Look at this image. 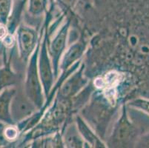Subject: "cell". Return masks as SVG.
Here are the masks:
<instances>
[{
  "label": "cell",
  "mask_w": 149,
  "mask_h": 148,
  "mask_svg": "<svg viewBox=\"0 0 149 148\" xmlns=\"http://www.w3.org/2000/svg\"><path fill=\"white\" fill-rule=\"evenodd\" d=\"M47 0H30L29 10L32 14L40 15L45 9Z\"/></svg>",
  "instance_id": "obj_11"
},
{
  "label": "cell",
  "mask_w": 149,
  "mask_h": 148,
  "mask_svg": "<svg viewBox=\"0 0 149 148\" xmlns=\"http://www.w3.org/2000/svg\"><path fill=\"white\" fill-rule=\"evenodd\" d=\"M15 95L13 89L3 90L0 93V122L6 124H12L13 122L10 114V103Z\"/></svg>",
  "instance_id": "obj_2"
},
{
  "label": "cell",
  "mask_w": 149,
  "mask_h": 148,
  "mask_svg": "<svg viewBox=\"0 0 149 148\" xmlns=\"http://www.w3.org/2000/svg\"><path fill=\"white\" fill-rule=\"evenodd\" d=\"M28 104L29 103L24 99H21L19 98L15 97L13 96L10 103V114L13 121L18 120L23 116L31 113L32 110L31 106Z\"/></svg>",
  "instance_id": "obj_5"
},
{
  "label": "cell",
  "mask_w": 149,
  "mask_h": 148,
  "mask_svg": "<svg viewBox=\"0 0 149 148\" xmlns=\"http://www.w3.org/2000/svg\"><path fill=\"white\" fill-rule=\"evenodd\" d=\"M40 66L42 81L43 85H44L45 93H48L51 87V84H52V73H51V65H50L49 59H48L45 44L43 46L42 51L41 54Z\"/></svg>",
  "instance_id": "obj_4"
},
{
  "label": "cell",
  "mask_w": 149,
  "mask_h": 148,
  "mask_svg": "<svg viewBox=\"0 0 149 148\" xmlns=\"http://www.w3.org/2000/svg\"><path fill=\"white\" fill-rule=\"evenodd\" d=\"M36 59H37V51L33 54L31 59L29 70H28L26 88L28 97L38 108H40L42 104V95L41 85L38 78Z\"/></svg>",
  "instance_id": "obj_1"
},
{
  "label": "cell",
  "mask_w": 149,
  "mask_h": 148,
  "mask_svg": "<svg viewBox=\"0 0 149 148\" xmlns=\"http://www.w3.org/2000/svg\"><path fill=\"white\" fill-rule=\"evenodd\" d=\"M7 34H8V32H7V28L5 25L0 24V40H2Z\"/></svg>",
  "instance_id": "obj_13"
},
{
  "label": "cell",
  "mask_w": 149,
  "mask_h": 148,
  "mask_svg": "<svg viewBox=\"0 0 149 148\" xmlns=\"http://www.w3.org/2000/svg\"><path fill=\"white\" fill-rule=\"evenodd\" d=\"M62 2H64L65 4H67V5H70V3H72L73 0H61Z\"/></svg>",
  "instance_id": "obj_14"
},
{
  "label": "cell",
  "mask_w": 149,
  "mask_h": 148,
  "mask_svg": "<svg viewBox=\"0 0 149 148\" xmlns=\"http://www.w3.org/2000/svg\"><path fill=\"white\" fill-rule=\"evenodd\" d=\"M16 81V75L10 70L9 65H5V67L0 68V93L5 88L15 84Z\"/></svg>",
  "instance_id": "obj_7"
},
{
  "label": "cell",
  "mask_w": 149,
  "mask_h": 148,
  "mask_svg": "<svg viewBox=\"0 0 149 148\" xmlns=\"http://www.w3.org/2000/svg\"><path fill=\"white\" fill-rule=\"evenodd\" d=\"M3 134L6 140H13L17 136V130L13 127H8L4 130Z\"/></svg>",
  "instance_id": "obj_12"
},
{
  "label": "cell",
  "mask_w": 149,
  "mask_h": 148,
  "mask_svg": "<svg viewBox=\"0 0 149 148\" xmlns=\"http://www.w3.org/2000/svg\"><path fill=\"white\" fill-rule=\"evenodd\" d=\"M12 9V0H0V24L6 25Z\"/></svg>",
  "instance_id": "obj_8"
},
{
  "label": "cell",
  "mask_w": 149,
  "mask_h": 148,
  "mask_svg": "<svg viewBox=\"0 0 149 148\" xmlns=\"http://www.w3.org/2000/svg\"><path fill=\"white\" fill-rule=\"evenodd\" d=\"M67 25L62 28V31H60L58 36H56V39H54L53 42L52 47H51V51H52L53 59H54V62L56 63L59 59V56H60L61 53L63 51L65 47V44L66 41V35H67Z\"/></svg>",
  "instance_id": "obj_6"
},
{
  "label": "cell",
  "mask_w": 149,
  "mask_h": 148,
  "mask_svg": "<svg viewBox=\"0 0 149 148\" xmlns=\"http://www.w3.org/2000/svg\"><path fill=\"white\" fill-rule=\"evenodd\" d=\"M18 40L22 56L27 57L33 49L36 43L34 31L27 28H21L18 32Z\"/></svg>",
  "instance_id": "obj_3"
},
{
  "label": "cell",
  "mask_w": 149,
  "mask_h": 148,
  "mask_svg": "<svg viewBox=\"0 0 149 148\" xmlns=\"http://www.w3.org/2000/svg\"><path fill=\"white\" fill-rule=\"evenodd\" d=\"M82 54V47L79 44H76L74 47L69 50L68 54H66L65 57L64 62H63V65L65 67H68L70 64L72 63L74 61L77 59Z\"/></svg>",
  "instance_id": "obj_10"
},
{
  "label": "cell",
  "mask_w": 149,
  "mask_h": 148,
  "mask_svg": "<svg viewBox=\"0 0 149 148\" xmlns=\"http://www.w3.org/2000/svg\"><path fill=\"white\" fill-rule=\"evenodd\" d=\"M78 126H79V130L82 133V135L85 138L86 140L88 141L91 144L93 145H98V146H102L103 145L100 141L98 140V138L93 135V133L90 130V129H88V127L85 125V124L82 122L81 119H78Z\"/></svg>",
  "instance_id": "obj_9"
}]
</instances>
